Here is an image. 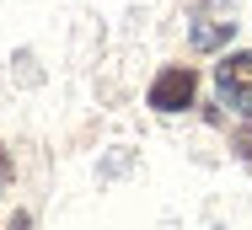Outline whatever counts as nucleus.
<instances>
[{"instance_id":"obj_3","label":"nucleus","mask_w":252,"mask_h":230,"mask_svg":"<svg viewBox=\"0 0 252 230\" xmlns=\"http://www.w3.org/2000/svg\"><path fill=\"white\" fill-rule=\"evenodd\" d=\"M231 32H236V22H193V48H225L231 43Z\"/></svg>"},{"instance_id":"obj_5","label":"nucleus","mask_w":252,"mask_h":230,"mask_svg":"<svg viewBox=\"0 0 252 230\" xmlns=\"http://www.w3.org/2000/svg\"><path fill=\"white\" fill-rule=\"evenodd\" d=\"M5 177H11V166H5V155H0V182H5Z\"/></svg>"},{"instance_id":"obj_1","label":"nucleus","mask_w":252,"mask_h":230,"mask_svg":"<svg viewBox=\"0 0 252 230\" xmlns=\"http://www.w3.org/2000/svg\"><path fill=\"white\" fill-rule=\"evenodd\" d=\"M215 91H220L225 107L252 118V48H236V54H225L215 64Z\"/></svg>"},{"instance_id":"obj_2","label":"nucleus","mask_w":252,"mask_h":230,"mask_svg":"<svg viewBox=\"0 0 252 230\" xmlns=\"http://www.w3.org/2000/svg\"><path fill=\"white\" fill-rule=\"evenodd\" d=\"M193 96H199V75L188 64H166L151 81V107L156 113H183V107H193Z\"/></svg>"},{"instance_id":"obj_4","label":"nucleus","mask_w":252,"mask_h":230,"mask_svg":"<svg viewBox=\"0 0 252 230\" xmlns=\"http://www.w3.org/2000/svg\"><path fill=\"white\" fill-rule=\"evenodd\" d=\"M236 150H242V155L252 161V129H242V134H236Z\"/></svg>"}]
</instances>
